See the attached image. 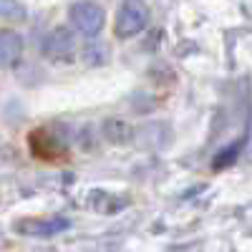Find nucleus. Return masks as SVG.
I'll list each match as a JSON object with an SVG mask.
<instances>
[{"label": "nucleus", "mask_w": 252, "mask_h": 252, "mask_svg": "<svg viewBox=\"0 0 252 252\" xmlns=\"http://www.w3.org/2000/svg\"><path fill=\"white\" fill-rule=\"evenodd\" d=\"M149 23V5L144 0H121V8L114 23V33L119 40L139 35Z\"/></svg>", "instance_id": "f257e3e1"}, {"label": "nucleus", "mask_w": 252, "mask_h": 252, "mask_svg": "<svg viewBox=\"0 0 252 252\" xmlns=\"http://www.w3.org/2000/svg\"><path fill=\"white\" fill-rule=\"evenodd\" d=\"M68 18H71V26L81 35H86V38L98 35L103 23H106V13H103V8L91 3V0H78V3H73L71 10H68Z\"/></svg>", "instance_id": "f03ea898"}, {"label": "nucleus", "mask_w": 252, "mask_h": 252, "mask_svg": "<svg viewBox=\"0 0 252 252\" xmlns=\"http://www.w3.org/2000/svg\"><path fill=\"white\" fill-rule=\"evenodd\" d=\"M43 53L48 61L56 63H71L73 53H76V43H73V35L68 28H56L43 43Z\"/></svg>", "instance_id": "7ed1b4c3"}, {"label": "nucleus", "mask_w": 252, "mask_h": 252, "mask_svg": "<svg viewBox=\"0 0 252 252\" xmlns=\"http://www.w3.org/2000/svg\"><path fill=\"white\" fill-rule=\"evenodd\" d=\"M71 227L66 217H35V220H23L18 222V232L28 237H53L61 235Z\"/></svg>", "instance_id": "20e7f679"}, {"label": "nucleus", "mask_w": 252, "mask_h": 252, "mask_svg": "<svg viewBox=\"0 0 252 252\" xmlns=\"http://www.w3.org/2000/svg\"><path fill=\"white\" fill-rule=\"evenodd\" d=\"M23 56V38L15 31H0V68L15 66Z\"/></svg>", "instance_id": "39448f33"}, {"label": "nucleus", "mask_w": 252, "mask_h": 252, "mask_svg": "<svg viewBox=\"0 0 252 252\" xmlns=\"http://www.w3.org/2000/svg\"><path fill=\"white\" fill-rule=\"evenodd\" d=\"M28 141H31V152L38 157V159H58L61 154H63V146L58 144V139H53L48 131H35V134H31L28 136Z\"/></svg>", "instance_id": "423d86ee"}, {"label": "nucleus", "mask_w": 252, "mask_h": 252, "mask_svg": "<svg viewBox=\"0 0 252 252\" xmlns=\"http://www.w3.org/2000/svg\"><path fill=\"white\" fill-rule=\"evenodd\" d=\"M240 149H242V141H235V144H229L224 152H220V154H217V157L212 159V166H215V169H224V166L235 164V159H237Z\"/></svg>", "instance_id": "0eeeda50"}, {"label": "nucleus", "mask_w": 252, "mask_h": 252, "mask_svg": "<svg viewBox=\"0 0 252 252\" xmlns=\"http://www.w3.org/2000/svg\"><path fill=\"white\" fill-rule=\"evenodd\" d=\"M0 18L8 20H23L26 18V8L15 3V0H0Z\"/></svg>", "instance_id": "6e6552de"}]
</instances>
